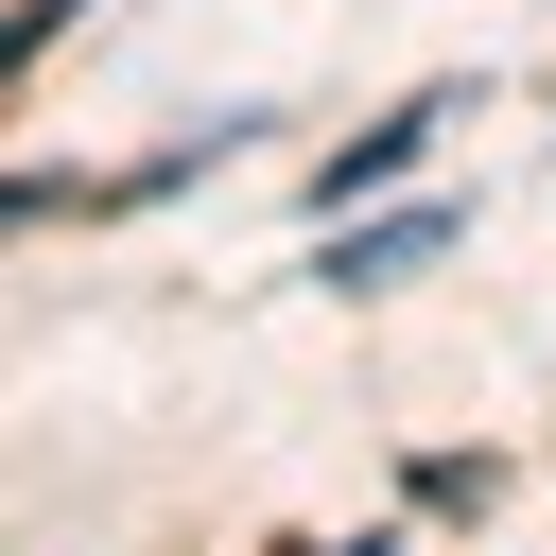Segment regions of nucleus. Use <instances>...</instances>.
I'll return each instance as SVG.
<instances>
[{
    "mask_svg": "<svg viewBox=\"0 0 556 556\" xmlns=\"http://www.w3.org/2000/svg\"><path fill=\"white\" fill-rule=\"evenodd\" d=\"M417 139H434V104H417V122H382V139H348V156H330V174H313V191H330V208H348V191H382V174H417Z\"/></svg>",
    "mask_w": 556,
    "mask_h": 556,
    "instance_id": "f257e3e1",
    "label": "nucleus"
},
{
    "mask_svg": "<svg viewBox=\"0 0 556 556\" xmlns=\"http://www.w3.org/2000/svg\"><path fill=\"white\" fill-rule=\"evenodd\" d=\"M52 35H70V0H17V70H35V52H52Z\"/></svg>",
    "mask_w": 556,
    "mask_h": 556,
    "instance_id": "f03ea898",
    "label": "nucleus"
},
{
    "mask_svg": "<svg viewBox=\"0 0 556 556\" xmlns=\"http://www.w3.org/2000/svg\"><path fill=\"white\" fill-rule=\"evenodd\" d=\"M295 556H330V539H295ZM348 556H365V539H348Z\"/></svg>",
    "mask_w": 556,
    "mask_h": 556,
    "instance_id": "7ed1b4c3",
    "label": "nucleus"
}]
</instances>
